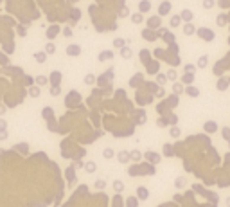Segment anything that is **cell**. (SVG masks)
<instances>
[{
  "mask_svg": "<svg viewBox=\"0 0 230 207\" xmlns=\"http://www.w3.org/2000/svg\"><path fill=\"white\" fill-rule=\"evenodd\" d=\"M198 33H200V34L203 36V40H207V41H210V40L214 38V33H212L210 29H200Z\"/></svg>",
  "mask_w": 230,
  "mask_h": 207,
  "instance_id": "obj_1",
  "label": "cell"
},
{
  "mask_svg": "<svg viewBox=\"0 0 230 207\" xmlns=\"http://www.w3.org/2000/svg\"><path fill=\"white\" fill-rule=\"evenodd\" d=\"M169 11H171V4L169 2H162V4H160V9H158L160 15H167Z\"/></svg>",
  "mask_w": 230,
  "mask_h": 207,
  "instance_id": "obj_2",
  "label": "cell"
},
{
  "mask_svg": "<svg viewBox=\"0 0 230 207\" xmlns=\"http://www.w3.org/2000/svg\"><path fill=\"white\" fill-rule=\"evenodd\" d=\"M67 52L70 54V56H77L81 52V47H79V45H70V47L67 49Z\"/></svg>",
  "mask_w": 230,
  "mask_h": 207,
  "instance_id": "obj_3",
  "label": "cell"
},
{
  "mask_svg": "<svg viewBox=\"0 0 230 207\" xmlns=\"http://www.w3.org/2000/svg\"><path fill=\"white\" fill-rule=\"evenodd\" d=\"M148 195H149V193H148V189H146V187H139V189H137V196H139L140 200H146V198H148Z\"/></svg>",
  "mask_w": 230,
  "mask_h": 207,
  "instance_id": "obj_4",
  "label": "cell"
},
{
  "mask_svg": "<svg viewBox=\"0 0 230 207\" xmlns=\"http://www.w3.org/2000/svg\"><path fill=\"white\" fill-rule=\"evenodd\" d=\"M129 83H131V86H137V85H140V83H142V74H137V76H133Z\"/></svg>",
  "mask_w": 230,
  "mask_h": 207,
  "instance_id": "obj_5",
  "label": "cell"
},
{
  "mask_svg": "<svg viewBox=\"0 0 230 207\" xmlns=\"http://www.w3.org/2000/svg\"><path fill=\"white\" fill-rule=\"evenodd\" d=\"M52 52H56V45L52 41H49L47 45H45V54H52Z\"/></svg>",
  "mask_w": 230,
  "mask_h": 207,
  "instance_id": "obj_6",
  "label": "cell"
},
{
  "mask_svg": "<svg viewBox=\"0 0 230 207\" xmlns=\"http://www.w3.org/2000/svg\"><path fill=\"white\" fill-rule=\"evenodd\" d=\"M148 24H149V27L156 29V27H158V24H160V18H158V16H153V18H149V22H148Z\"/></svg>",
  "mask_w": 230,
  "mask_h": 207,
  "instance_id": "obj_7",
  "label": "cell"
},
{
  "mask_svg": "<svg viewBox=\"0 0 230 207\" xmlns=\"http://www.w3.org/2000/svg\"><path fill=\"white\" fill-rule=\"evenodd\" d=\"M187 94H189L191 97H198V96H200V90H198L196 86H189V88H187Z\"/></svg>",
  "mask_w": 230,
  "mask_h": 207,
  "instance_id": "obj_8",
  "label": "cell"
},
{
  "mask_svg": "<svg viewBox=\"0 0 230 207\" xmlns=\"http://www.w3.org/2000/svg\"><path fill=\"white\" fill-rule=\"evenodd\" d=\"M174 186H176L178 189H182V187H185V178H183V176H178V178L174 180Z\"/></svg>",
  "mask_w": 230,
  "mask_h": 207,
  "instance_id": "obj_9",
  "label": "cell"
},
{
  "mask_svg": "<svg viewBox=\"0 0 230 207\" xmlns=\"http://www.w3.org/2000/svg\"><path fill=\"white\" fill-rule=\"evenodd\" d=\"M117 158L121 160V162H128V160H129V153H128V151H121V153L117 155Z\"/></svg>",
  "mask_w": 230,
  "mask_h": 207,
  "instance_id": "obj_10",
  "label": "cell"
},
{
  "mask_svg": "<svg viewBox=\"0 0 230 207\" xmlns=\"http://www.w3.org/2000/svg\"><path fill=\"white\" fill-rule=\"evenodd\" d=\"M113 189L117 191V193H119V191H122V189H124V184H122L121 180H115V182H113Z\"/></svg>",
  "mask_w": 230,
  "mask_h": 207,
  "instance_id": "obj_11",
  "label": "cell"
},
{
  "mask_svg": "<svg viewBox=\"0 0 230 207\" xmlns=\"http://www.w3.org/2000/svg\"><path fill=\"white\" fill-rule=\"evenodd\" d=\"M85 168H86V171H88V173H94V171L97 169V164H95V162H86V166H85Z\"/></svg>",
  "mask_w": 230,
  "mask_h": 207,
  "instance_id": "obj_12",
  "label": "cell"
},
{
  "mask_svg": "<svg viewBox=\"0 0 230 207\" xmlns=\"http://www.w3.org/2000/svg\"><path fill=\"white\" fill-rule=\"evenodd\" d=\"M205 130H207V131H214V130H216V123H214V121L205 123Z\"/></svg>",
  "mask_w": 230,
  "mask_h": 207,
  "instance_id": "obj_13",
  "label": "cell"
},
{
  "mask_svg": "<svg viewBox=\"0 0 230 207\" xmlns=\"http://www.w3.org/2000/svg\"><path fill=\"white\" fill-rule=\"evenodd\" d=\"M140 157H142V155H140V151H139V150H135V151H131V153H129V158H131V160H139Z\"/></svg>",
  "mask_w": 230,
  "mask_h": 207,
  "instance_id": "obj_14",
  "label": "cell"
},
{
  "mask_svg": "<svg viewBox=\"0 0 230 207\" xmlns=\"http://www.w3.org/2000/svg\"><path fill=\"white\" fill-rule=\"evenodd\" d=\"M144 36H146V40H156V34L153 33V31H144Z\"/></svg>",
  "mask_w": 230,
  "mask_h": 207,
  "instance_id": "obj_15",
  "label": "cell"
},
{
  "mask_svg": "<svg viewBox=\"0 0 230 207\" xmlns=\"http://www.w3.org/2000/svg\"><path fill=\"white\" fill-rule=\"evenodd\" d=\"M131 20L135 22V24H140V22H142V15L140 13H135V15H131Z\"/></svg>",
  "mask_w": 230,
  "mask_h": 207,
  "instance_id": "obj_16",
  "label": "cell"
},
{
  "mask_svg": "<svg viewBox=\"0 0 230 207\" xmlns=\"http://www.w3.org/2000/svg\"><path fill=\"white\" fill-rule=\"evenodd\" d=\"M29 92H31V96H33V97H38V96H40V88H38V86H31Z\"/></svg>",
  "mask_w": 230,
  "mask_h": 207,
  "instance_id": "obj_17",
  "label": "cell"
},
{
  "mask_svg": "<svg viewBox=\"0 0 230 207\" xmlns=\"http://www.w3.org/2000/svg\"><path fill=\"white\" fill-rule=\"evenodd\" d=\"M140 11H142V13L149 11V2H148V0H144V2H140Z\"/></svg>",
  "mask_w": 230,
  "mask_h": 207,
  "instance_id": "obj_18",
  "label": "cell"
},
{
  "mask_svg": "<svg viewBox=\"0 0 230 207\" xmlns=\"http://www.w3.org/2000/svg\"><path fill=\"white\" fill-rule=\"evenodd\" d=\"M103 155H104V158H111V157H113V150H111V148H106V150L103 151Z\"/></svg>",
  "mask_w": 230,
  "mask_h": 207,
  "instance_id": "obj_19",
  "label": "cell"
},
{
  "mask_svg": "<svg viewBox=\"0 0 230 207\" xmlns=\"http://www.w3.org/2000/svg\"><path fill=\"white\" fill-rule=\"evenodd\" d=\"M226 20H228V18H226L225 15H219V16H218V24H219V25H225Z\"/></svg>",
  "mask_w": 230,
  "mask_h": 207,
  "instance_id": "obj_20",
  "label": "cell"
},
{
  "mask_svg": "<svg viewBox=\"0 0 230 207\" xmlns=\"http://www.w3.org/2000/svg\"><path fill=\"white\" fill-rule=\"evenodd\" d=\"M148 72H156V63H155V61H153V63L149 61V63H148Z\"/></svg>",
  "mask_w": 230,
  "mask_h": 207,
  "instance_id": "obj_21",
  "label": "cell"
},
{
  "mask_svg": "<svg viewBox=\"0 0 230 207\" xmlns=\"http://www.w3.org/2000/svg\"><path fill=\"white\" fill-rule=\"evenodd\" d=\"M111 56H113V54H111V52H110V51H104V52H103V54H101V56H99V60H106V58H108V60H110V58H111Z\"/></svg>",
  "mask_w": 230,
  "mask_h": 207,
  "instance_id": "obj_22",
  "label": "cell"
},
{
  "mask_svg": "<svg viewBox=\"0 0 230 207\" xmlns=\"http://www.w3.org/2000/svg\"><path fill=\"white\" fill-rule=\"evenodd\" d=\"M182 18H183V20H191V18H192V13H191V11H183V13H182Z\"/></svg>",
  "mask_w": 230,
  "mask_h": 207,
  "instance_id": "obj_23",
  "label": "cell"
},
{
  "mask_svg": "<svg viewBox=\"0 0 230 207\" xmlns=\"http://www.w3.org/2000/svg\"><path fill=\"white\" fill-rule=\"evenodd\" d=\"M171 25H173V27H178V25H180V16H173Z\"/></svg>",
  "mask_w": 230,
  "mask_h": 207,
  "instance_id": "obj_24",
  "label": "cell"
},
{
  "mask_svg": "<svg viewBox=\"0 0 230 207\" xmlns=\"http://www.w3.org/2000/svg\"><path fill=\"white\" fill-rule=\"evenodd\" d=\"M36 83H38V85H45V83H47V78H45V76H38V78H36Z\"/></svg>",
  "mask_w": 230,
  "mask_h": 207,
  "instance_id": "obj_25",
  "label": "cell"
},
{
  "mask_svg": "<svg viewBox=\"0 0 230 207\" xmlns=\"http://www.w3.org/2000/svg\"><path fill=\"white\" fill-rule=\"evenodd\" d=\"M61 78V74L59 72H52V76H51V79H52V83H58V79Z\"/></svg>",
  "mask_w": 230,
  "mask_h": 207,
  "instance_id": "obj_26",
  "label": "cell"
},
{
  "mask_svg": "<svg viewBox=\"0 0 230 207\" xmlns=\"http://www.w3.org/2000/svg\"><path fill=\"white\" fill-rule=\"evenodd\" d=\"M226 85H228V83H226V79H219L218 88H219V90H223V88H226Z\"/></svg>",
  "mask_w": 230,
  "mask_h": 207,
  "instance_id": "obj_27",
  "label": "cell"
},
{
  "mask_svg": "<svg viewBox=\"0 0 230 207\" xmlns=\"http://www.w3.org/2000/svg\"><path fill=\"white\" fill-rule=\"evenodd\" d=\"M85 81H86L88 85H92V83H94V81H95V76H92V74H88V76L85 78Z\"/></svg>",
  "mask_w": 230,
  "mask_h": 207,
  "instance_id": "obj_28",
  "label": "cell"
},
{
  "mask_svg": "<svg viewBox=\"0 0 230 207\" xmlns=\"http://www.w3.org/2000/svg\"><path fill=\"white\" fill-rule=\"evenodd\" d=\"M34 58L38 61H45V52H38V54H34Z\"/></svg>",
  "mask_w": 230,
  "mask_h": 207,
  "instance_id": "obj_29",
  "label": "cell"
},
{
  "mask_svg": "<svg viewBox=\"0 0 230 207\" xmlns=\"http://www.w3.org/2000/svg\"><path fill=\"white\" fill-rule=\"evenodd\" d=\"M146 158H148V160H158V157H155L153 151H148V153H146Z\"/></svg>",
  "mask_w": 230,
  "mask_h": 207,
  "instance_id": "obj_30",
  "label": "cell"
},
{
  "mask_svg": "<svg viewBox=\"0 0 230 207\" xmlns=\"http://www.w3.org/2000/svg\"><path fill=\"white\" fill-rule=\"evenodd\" d=\"M126 205H128V207H137V200H135V198H129V200L126 202Z\"/></svg>",
  "mask_w": 230,
  "mask_h": 207,
  "instance_id": "obj_31",
  "label": "cell"
},
{
  "mask_svg": "<svg viewBox=\"0 0 230 207\" xmlns=\"http://www.w3.org/2000/svg\"><path fill=\"white\" fill-rule=\"evenodd\" d=\"M214 6V0H203V7H212Z\"/></svg>",
  "mask_w": 230,
  "mask_h": 207,
  "instance_id": "obj_32",
  "label": "cell"
},
{
  "mask_svg": "<svg viewBox=\"0 0 230 207\" xmlns=\"http://www.w3.org/2000/svg\"><path fill=\"white\" fill-rule=\"evenodd\" d=\"M122 56H124V58H129V56H131V51H129L128 47H124V49H122Z\"/></svg>",
  "mask_w": 230,
  "mask_h": 207,
  "instance_id": "obj_33",
  "label": "cell"
},
{
  "mask_svg": "<svg viewBox=\"0 0 230 207\" xmlns=\"http://www.w3.org/2000/svg\"><path fill=\"white\" fill-rule=\"evenodd\" d=\"M171 135H173V137H178V135H180V128H171Z\"/></svg>",
  "mask_w": 230,
  "mask_h": 207,
  "instance_id": "obj_34",
  "label": "cell"
},
{
  "mask_svg": "<svg viewBox=\"0 0 230 207\" xmlns=\"http://www.w3.org/2000/svg\"><path fill=\"white\" fill-rule=\"evenodd\" d=\"M183 31H185V33H187V34H191V33H192V31H194V27H192V25H191V24H189V25H185V29H183Z\"/></svg>",
  "mask_w": 230,
  "mask_h": 207,
  "instance_id": "obj_35",
  "label": "cell"
},
{
  "mask_svg": "<svg viewBox=\"0 0 230 207\" xmlns=\"http://www.w3.org/2000/svg\"><path fill=\"white\" fill-rule=\"evenodd\" d=\"M95 187H97V189H103V187H104V180H97Z\"/></svg>",
  "mask_w": 230,
  "mask_h": 207,
  "instance_id": "obj_36",
  "label": "cell"
},
{
  "mask_svg": "<svg viewBox=\"0 0 230 207\" xmlns=\"http://www.w3.org/2000/svg\"><path fill=\"white\" fill-rule=\"evenodd\" d=\"M173 90H174V94H180V92H182V85H178V83H176Z\"/></svg>",
  "mask_w": 230,
  "mask_h": 207,
  "instance_id": "obj_37",
  "label": "cell"
},
{
  "mask_svg": "<svg viewBox=\"0 0 230 207\" xmlns=\"http://www.w3.org/2000/svg\"><path fill=\"white\" fill-rule=\"evenodd\" d=\"M167 78H169V79H174V78H176V72H174V70H169V72H167Z\"/></svg>",
  "mask_w": 230,
  "mask_h": 207,
  "instance_id": "obj_38",
  "label": "cell"
},
{
  "mask_svg": "<svg viewBox=\"0 0 230 207\" xmlns=\"http://www.w3.org/2000/svg\"><path fill=\"white\" fill-rule=\"evenodd\" d=\"M115 45H117V47H122V45H124V40H115Z\"/></svg>",
  "mask_w": 230,
  "mask_h": 207,
  "instance_id": "obj_39",
  "label": "cell"
},
{
  "mask_svg": "<svg viewBox=\"0 0 230 207\" xmlns=\"http://www.w3.org/2000/svg\"><path fill=\"white\" fill-rule=\"evenodd\" d=\"M166 81V76L164 74H158V83H164Z\"/></svg>",
  "mask_w": 230,
  "mask_h": 207,
  "instance_id": "obj_40",
  "label": "cell"
},
{
  "mask_svg": "<svg viewBox=\"0 0 230 207\" xmlns=\"http://www.w3.org/2000/svg\"><path fill=\"white\" fill-rule=\"evenodd\" d=\"M205 63H207V56H203V58H200V65H201V67H203V65H205Z\"/></svg>",
  "mask_w": 230,
  "mask_h": 207,
  "instance_id": "obj_41",
  "label": "cell"
},
{
  "mask_svg": "<svg viewBox=\"0 0 230 207\" xmlns=\"http://www.w3.org/2000/svg\"><path fill=\"white\" fill-rule=\"evenodd\" d=\"M183 79H185V83H191V79H192V76H191V74H187V76H185V78H183Z\"/></svg>",
  "mask_w": 230,
  "mask_h": 207,
  "instance_id": "obj_42",
  "label": "cell"
},
{
  "mask_svg": "<svg viewBox=\"0 0 230 207\" xmlns=\"http://www.w3.org/2000/svg\"><path fill=\"white\" fill-rule=\"evenodd\" d=\"M119 13H121V15H122V16H126V15H128V9H126V7H122V9H121V11H119Z\"/></svg>",
  "mask_w": 230,
  "mask_h": 207,
  "instance_id": "obj_43",
  "label": "cell"
},
{
  "mask_svg": "<svg viewBox=\"0 0 230 207\" xmlns=\"http://www.w3.org/2000/svg\"><path fill=\"white\" fill-rule=\"evenodd\" d=\"M18 33H20V34H25L27 31H25V27H20V29H18Z\"/></svg>",
  "mask_w": 230,
  "mask_h": 207,
  "instance_id": "obj_44",
  "label": "cell"
},
{
  "mask_svg": "<svg viewBox=\"0 0 230 207\" xmlns=\"http://www.w3.org/2000/svg\"><path fill=\"white\" fill-rule=\"evenodd\" d=\"M185 68H187V72H192V70H194V67H192V65H187Z\"/></svg>",
  "mask_w": 230,
  "mask_h": 207,
  "instance_id": "obj_45",
  "label": "cell"
},
{
  "mask_svg": "<svg viewBox=\"0 0 230 207\" xmlns=\"http://www.w3.org/2000/svg\"><path fill=\"white\" fill-rule=\"evenodd\" d=\"M52 94H54V96H56V94H59V88H58V86H54V88H52Z\"/></svg>",
  "mask_w": 230,
  "mask_h": 207,
  "instance_id": "obj_46",
  "label": "cell"
},
{
  "mask_svg": "<svg viewBox=\"0 0 230 207\" xmlns=\"http://www.w3.org/2000/svg\"><path fill=\"white\" fill-rule=\"evenodd\" d=\"M174 200H176V202H182L183 198H182V195H176V196H174Z\"/></svg>",
  "mask_w": 230,
  "mask_h": 207,
  "instance_id": "obj_47",
  "label": "cell"
},
{
  "mask_svg": "<svg viewBox=\"0 0 230 207\" xmlns=\"http://www.w3.org/2000/svg\"><path fill=\"white\" fill-rule=\"evenodd\" d=\"M4 128H6V123H4V121H0V130H4Z\"/></svg>",
  "mask_w": 230,
  "mask_h": 207,
  "instance_id": "obj_48",
  "label": "cell"
},
{
  "mask_svg": "<svg viewBox=\"0 0 230 207\" xmlns=\"http://www.w3.org/2000/svg\"><path fill=\"white\" fill-rule=\"evenodd\" d=\"M226 207H230V198H226Z\"/></svg>",
  "mask_w": 230,
  "mask_h": 207,
  "instance_id": "obj_49",
  "label": "cell"
}]
</instances>
